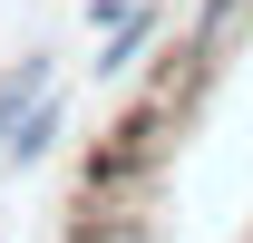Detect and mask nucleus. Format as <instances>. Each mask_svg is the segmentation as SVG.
<instances>
[{
  "label": "nucleus",
  "mask_w": 253,
  "mask_h": 243,
  "mask_svg": "<svg viewBox=\"0 0 253 243\" xmlns=\"http://www.w3.org/2000/svg\"><path fill=\"white\" fill-rule=\"evenodd\" d=\"M39 97H49V59H20V68H10V78H0V136H10V126L30 117Z\"/></svg>",
  "instance_id": "7ed1b4c3"
},
{
  "label": "nucleus",
  "mask_w": 253,
  "mask_h": 243,
  "mask_svg": "<svg viewBox=\"0 0 253 243\" xmlns=\"http://www.w3.org/2000/svg\"><path fill=\"white\" fill-rule=\"evenodd\" d=\"M59 136H68V117H59V107H49V97H39L30 117H20V126H10V136H0V165H39V156L59 146Z\"/></svg>",
  "instance_id": "f257e3e1"
},
{
  "label": "nucleus",
  "mask_w": 253,
  "mask_h": 243,
  "mask_svg": "<svg viewBox=\"0 0 253 243\" xmlns=\"http://www.w3.org/2000/svg\"><path fill=\"white\" fill-rule=\"evenodd\" d=\"M146 49H156V10H136V20H117V30H107V59H97V78H126Z\"/></svg>",
  "instance_id": "f03ea898"
}]
</instances>
